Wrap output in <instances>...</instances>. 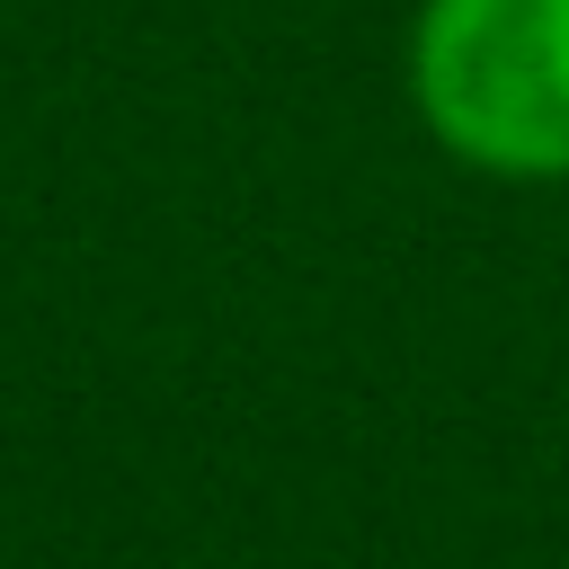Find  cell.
<instances>
[{"label": "cell", "mask_w": 569, "mask_h": 569, "mask_svg": "<svg viewBox=\"0 0 569 569\" xmlns=\"http://www.w3.org/2000/svg\"><path fill=\"white\" fill-rule=\"evenodd\" d=\"M409 89L453 160L569 178V0H427Z\"/></svg>", "instance_id": "1"}]
</instances>
